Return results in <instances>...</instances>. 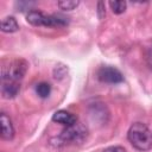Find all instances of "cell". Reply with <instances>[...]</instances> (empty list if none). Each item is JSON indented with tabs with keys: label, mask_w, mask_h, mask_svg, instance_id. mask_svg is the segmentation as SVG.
Here are the masks:
<instances>
[{
	"label": "cell",
	"mask_w": 152,
	"mask_h": 152,
	"mask_svg": "<svg viewBox=\"0 0 152 152\" xmlns=\"http://www.w3.org/2000/svg\"><path fill=\"white\" fill-rule=\"evenodd\" d=\"M127 139L131 145L139 151H148L152 148V129L142 122H134L128 132Z\"/></svg>",
	"instance_id": "cell-1"
},
{
	"label": "cell",
	"mask_w": 152,
	"mask_h": 152,
	"mask_svg": "<svg viewBox=\"0 0 152 152\" xmlns=\"http://www.w3.org/2000/svg\"><path fill=\"white\" fill-rule=\"evenodd\" d=\"M28 64L23 58L6 61L1 66V83H20L27 71Z\"/></svg>",
	"instance_id": "cell-2"
},
{
	"label": "cell",
	"mask_w": 152,
	"mask_h": 152,
	"mask_svg": "<svg viewBox=\"0 0 152 152\" xmlns=\"http://www.w3.org/2000/svg\"><path fill=\"white\" fill-rule=\"evenodd\" d=\"M88 135V129L87 127L81 124V122H76L71 126L65 127L61 134L58 135L57 140L58 142L65 145V144H81L86 140Z\"/></svg>",
	"instance_id": "cell-3"
},
{
	"label": "cell",
	"mask_w": 152,
	"mask_h": 152,
	"mask_svg": "<svg viewBox=\"0 0 152 152\" xmlns=\"http://www.w3.org/2000/svg\"><path fill=\"white\" fill-rule=\"evenodd\" d=\"M96 76H97L100 82L109 83V84H118V83H121L124 81V75L121 74V71L114 66H110V65L101 66L97 70Z\"/></svg>",
	"instance_id": "cell-4"
},
{
	"label": "cell",
	"mask_w": 152,
	"mask_h": 152,
	"mask_svg": "<svg viewBox=\"0 0 152 152\" xmlns=\"http://www.w3.org/2000/svg\"><path fill=\"white\" fill-rule=\"evenodd\" d=\"M0 122H1V139L2 140H12L14 138V127L10 119V116L1 112L0 114Z\"/></svg>",
	"instance_id": "cell-5"
},
{
	"label": "cell",
	"mask_w": 152,
	"mask_h": 152,
	"mask_svg": "<svg viewBox=\"0 0 152 152\" xmlns=\"http://www.w3.org/2000/svg\"><path fill=\"white\" fill-rule=\"evenodd\" d=\"M52 121H55V122H57V124H61V125L68 127V126H71V125L76 124V122H77V118H76L75 114H72V113H70V112H68V110L61 109V110H57V112L53 113V115H52Z\"/></svg>",
	"instance_id": "cell-6"
},
{
	"label": "cell",
	"mask_w": 152,
	"mask_h": 152,
	"mask_svg": "<svg viewBox=\"0 0 152 152\" xmlns=\"http://www.w3.org/2000/svg\"><path fill=\"white\" fill-rule=\"evenodd\" d=\"M20 91V83H1V96L4 99H13Z\"/></svg>",
	"instance_id": "cell-7"
},
{
	"label": "cell",
	"mask_w": 152,
	"mask_h": 152,
	"mask_svg": "<svg viewBox=\"0 0 152 152\" xmlns=\"http://www.w3.org/2000/svg\"><path fill=\"white\" fill-rule=\"evenodd\" d=\"M45 15L46 14H44L38 10H31L26 13V20L33 26H44Z\"/></svg>",
	"instance_id": "cell-8"
},
{
	"label": "cell",
	"mask_w": 152,
	"mask_h": 152,
	"mask_svg": "<svg viewBox=\"0 0 152 152\" xmlns=\"http://www.w3.org/2000/svg\"><path fill=\"white\" fill-rule=\"evenodd\" d=\"M19 30V24L14 17H5L1 20V31L5 33H13Z\"/></svg>",
	"instance_id": "cell-9"
},
{
	"label": "cell",
	"mask_w": 152,
	"mask_h": 152,
	"mask_svg": "<svg viewBox=\"0 0 152 152\" xmlns=\"http://www.w3.org/2000/svg\"><path fill=\"white\" fill-rule=\"evenodd\" d=\"M36 93L39 97L46 99V97H49V95L51 93V86L46 82H40L36 86Z\"/></svg>",
	"instance_id": "cell-10"
},
{
	"label": "cell",
	"mask_w": 152,
	"mask_h": 152,
	"mask_svg": "<svg viewBox=\"0 0 152 152\" xmlns=\"http://www.w3.org/2000/svg\"><path fill=\"white\" fill-rule=\"evenodd\" d=\"M109 6L113 13L115 14H121L126 11L127 4L126 1H109Z\"/></svg>",
	"instance_id": "cell-11"
},
{
	"label": "cell",
	"mask_w": 152,
	"mask_h": 152,
	"mask_svg": "<svg viewBox=\"0 0 152 152\" xmlns=\"http://www.w3.org/2000/svg\"><path fill=\"white\" fill-rule=\"evenodd\" d=\"M57 5L63 11H72V10H75L80 5V1H75V0H62V1H58Z\"/></svg>",
	"instance_id": "cell-12"
},
{
	"label": "cell",
	"mask_w": 152,
	"mask_h": 152,
	"mask_svg": "<svg viewBox=\"0 0 152 152\" xmlns=\"http://www.w3.org/2000/svg\"><path fill=\"white\" fill-rule=\"evenodd\" d=\"M97 15L100 19H102L106 15V6H104V2L102 1L97 2Z\"/></svg>",
	"instance_id": "cell-13"
},
{
	"label": "cell",
	"mask_w": 152,
	"mask_h": 152,
	"mask_svg": "<svg viewBox=\"0 0 152 152\" xmlns=\"http://www.w3.org/2000/svg\"><path fill=\"white\" fill-rule=\"evenodd\" d=\"M102 152H127V151L122 146H109V147H106Z\"/></svg>",
	"instance_id": "cell-14"
},
{
	"label": "cell",
	"mask_w": 152,
	"mask_h": 152,
	"mask_svg": "<svg viewBox=\"0 0 152 152\" xmlns=\"http://www.w3.org/2000/svg\"><path fill=\"white\" fill-rule=\"evenodd\" d=\"M148 62H150V65H152V56L148 57Z\"/></svg>",
	"instance_id": "cell-15"
}]
</instances>
